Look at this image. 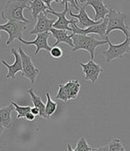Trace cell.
I'll return each mask as SVG.
<instances>
[{
    "instance_id": "cell-25",
    "label": "cell",
    "mask_w": 130,
    "mask_h": 151,
    "mask_svg": "<svg viewBox=\"0 0 130 151\" xmlns=\"http://www.w3.org/2000/svg\"><path fill=\"white\" fill-rule=\"evenodd\" d=\"M49 53H50V55L52 57L56 58V59L61 58L62 56V55H63V52H62L61 48L59 47H53Z\"/></svg>"
},
{
    "instance_id": "cell-8",
    "label": "cell",
    "mask_w": 130,
    "mask_h": 151,
    "mask_svg": "<svg viewBox=\"0 0 130 151\" xmlns=\"http://www.w3.org/2000/svg\"><path fill=\"white\" fill-rule=\"evenodd\" d=\"M69 1L66 2L65 4V7L63 9V11L61 12H55L54 10L52 11H47L46 13L47 14H54V16H56L58 18V20L54 22L53 28L54 29H61V31H66V32H72V29L71 27L70 26V24L71 25V23L73 22V19L71 20H68L66 18V14L67 13H69Z\"/></svg>"
},
{
    "instance_id": "cell-33",
    "label": "cell",
    "mask_w": 130,
    "mask_h": 151,
    "mask_svg": "<svg viewBox=\"0 0 130 151\" xmlns=\"http://www.w3.org/2000/svg\"><path fill=\"white\" fill-rule=\"evenodd\" d=\"M0 37H1V32H0ZM0 62H1V59H0Z\"/></svg>"
},
{
    "instance_id": "cell-24",
    "label": "cell",
    "mask_w": 130,
    "mask_h": 151,
    "mask_svg": "<svg viewBox=\"0 0 130 151\" xmlns=\"http://www.w3.org/2000/svg\"><path fill=\"white\" fill-rule=\"evenodd\" d=\"M92 147H89L86 138L82 137L79 139V140L77 143V147L75 148L76 151H92Z\"/></svg>"
},
{
    "instance_id": "cell-34",
    "label": "cell",
    "mask_w": 130,
    "mask_h": 151,
    "mask_svg": "<svg viewBox=\"0 0 130 151\" xmlns=\"http://www.w3.org/2000/svg\"><path fill=\"white\" fill-rule=\"evenodd\" d=\"M122 151H126V149H125V147H124V148H123V150H122Z\"/></svg>"
},
{
    "instance_id": "cell-20",
    "label": "cell",
    "mask_w": 130,
    "mask_h": 151,
    "mask_svg": "<svg viewBox=\"0 0 130 151\" xmlns=\"http://www.w3.org/2000/svg\"><path fill=\"white\" fill-rule=\"evenodd\" d=\"M46 115L50 118V116H52L54 114V112L56 111V109H57V104L51 99V97H50V94L49 93H46Z\"/></svg>"
},
{
    "instance_id": "cell-17",
    "label": "cell",
    "mask_w": 130,
    "mask_h": 151,
    "mask_svg": "<svg viewBox=\"0 0 130 151\" xmlns=\"http://www.w3.org/2000/svg\"><path fill=\"white\" fill-rule=\"evenodd\" d=\"M14 111V106L11 104L8 106L0 108V124H1L4 128L10 129L12 127V117L11 114Z\"/></svg>"
},
{
    "instance_id": "cell-10",
    "label": "cell",
    "mask_w": 130,
    "mask_h": 151,
    "mask_svg": "<svg viewBox=\"0 0 130 151\" xmlns=\"http://www.w3.org/2000/svg\"><path fill=\"white\" fill-rule=\"evenodd\" d=\"M47 14L42 13L38 16V22L35 27L29 32L30 35H38L39 33H45V32H49L50 29L53 28L54 22H56L55 19H49L47 18Z\"/></svg>"
},
{
    "instance_id": "cell-3",
    "label": "cell",
    "mask_w": 130,
    "mask_h": 151,
    "mask_svg": "<svg viewBox=\"0 0 130 151\" xmlns=\"http://www.w3.org/2000/svg\"><path fill=\"white\" fill-rule=\"evenodd\" d=\"M107 18H108V26L106 31L107 37L113 31H120L125 34L126 37L130 36L129 26L126 23V14L118 10L110 9Z\"/></svg>"
},
{
    "instance_id": "cell-21",
    "label": "cell",
    "mask_w": 130,
    "mask_h": 151,
    "mask_svg": "<svg viewBox=\"0 0 130 151\" xmlns=\"http://www.w3.org/2000/svg\"><path fill=\"white\" fill-rule=\"evenodd\" d=\"M14 106V110L17 112V118L18 119H21V118H25L26 114L30 112L31 107L30 106H19L17 103L15 102H12L11 103Z\"/></svg>"
},
{
    "instance_id": "cell-7",
    "label": "cell",
    "mask_w": 130,
    "mask_h": 151,
    "mask_svg": "<svg viewBox=\"0 0 130 151\" xmlns=\"http://www.w3.org/2000/svg\"><path fill=\"white\" fill-rule=\"evenodd\" d=\"M19 54L21 55V62H22L21 76L27 78L31 84H34L39 73V69L35 66V65L32 62L31 57L28 54H26L21 47L19 48Z\"/></svg>"
},
{
    "instance_id": "cell-22",
    "label": "cell",
    "mask_w": 130,
    "mask_h": 151,
    "mask_svg": "<svg viewBox=\"0 0 130 151\" xmlns=\"http://www.w3.org/2000/svg\"><path fill=\"white\" fill-rule=\"evenodd\" d=\"M109 151H122L124 148L122 140L120 138H115L109 143Z\"/></svg>"
},
{
    "instance_id": "cell-12",
    "label": "cell",
    "mask_w": 130,
    "mask_h": 151,
    "mask_svg": "<svg viewBox=\"0 0 130 151\" xmlns=\"http://www.w3.org/2000/svg\"><path fill=\"white\" fill-rule=\"evenodd\" d=\"M11 54L14 56V63L13 65H9L5 60H1V63L8 69L7 74L6 75V79H15L16 74L19 72L22 73V62L19 52H17L15 48H12Z\"/></svg>"
},
{
    "instance_id": "cell-30",
    "label": "cell",
    "mask_w": 130,
    "mask_h": 151,
    "mask_svg": "<svg viewBox=\"0 0 130 151\" xmlns=\"http://www.w3.org/2000/svg\"><path fill=\"white\" fill-rule=\"evenodd\" d=\"M67 151H76V150H75V149H73L70 144H67Z\"/></svg>"
},
{
    "instance_id": "cell-32",
    "label": "cell",
    "mask_w": 130,
    "mask_h": 151,
    "mask_svg": "<svg viewBox=\"0 0 130 151\" xmlns=\"http://www.w3.org/2000/svg\"><path fill=\"white\" fill-rule=\"evenodd\" d=\"M92 151H97V148H93Z\"/></svg>"
},
{
    "instance_id": "cell-9",
    "label": "cell",
    "mask_w": 130,
    "mask_h": 151,
    "mask_svg": "<svg viewBox=\"0 0 130 151\" xmlns=\"http://www.w3.org/2000/svg\"><path fill=\"white\" fill-rule=\"evenodd\" d=\"M79 65L83 69L85 80L91 82L92 84H95L99 79V76L103 73V68L101 67V65L96 64L94 60L91 59L86 64L80 63Z\"/></svg>"
},
{
    "instance_id": "cell-13",
    "label": "cell",
    "mask_w": 130,
    "mask_h": 151,
    "mask_svg": "<svg viewBox=\"0 0 130 151\" xmlns=\"http://www.w3.org/2000/svg\"><path fill=\"white\" fill-rule=\"evenodd\" d=\"M87 6H92L94 10L95 14L94 17V21L95 22L104 20L110 11V9H108V7L106 6L104 1H102V0H87V1H86L85 7H86Z\"/></svg>"
},
{
    "instance_id": "cell-29",
    "label": "cell",
    "mask_w": 130,
    "mask_h": 151,
    "mask_svg": "<svg viewBox=\"0 0 130 151\" xmlns=\"http://www.w3.org/2000/svg\"><path fill=\"white\" fill-rule=\"evenodd\" d=\"M97 151H109V146H103L100 147H97Z\"/></svg>"
},
{
    "instance_id": "cell-27",
    "label": "cell",
    "mask_w": 130,
    "mask_h": 151,
    "mask_svg": "<svg viewBox=\"0 0 130 151\" xmlns=\"http://www.w3.org/2000/svg\"><path fill=\"white\" fill-rule=\"evenodd\" d=\"M52 2H54L53 0H45V1H44L45 5L47 6V8H48V10H49V11H52V10H53V8L51 7V4H52Z\"/></svg>"
},
{
    "instance_id": "cell-15",
    "label": "cell",
    "mask_w": 130,
    "mask_h": 151,
    "mask_svg": "<svg viewBox=\"0 0 130 151\" xmlns=\"http://www.w3.org/2000/svg\"><path fill=\"white\" fill-rule=\"evenodd\" d=\"M49 32H51L53 37L56 40V42L54 44V47H58L60 43H66L70 47L73 48L74 45H73L71 34L69 35L66 31H61V29H56L52 28Z\"/></svg>"
},
{
    "instance_id": "cell-4",
    "label": "cell",
    "mask_w": 130,
    "mask_h": 151,
    "mask_svg": "<svg viewBox=\"0 0 130 151\" xmlns=\"http://www.w3.org/2000/svg\"><path fill=\"white\" fill-rule=\"evenodd\" d=\"M107 44L109 45V48L103 51V55L108 64L111 63L115 59L123 57L126 54L130 53V36L126 37V40L120 44H112L108 38Z\"/></svg>"
},
{
    "instance_id": "cell-1",
    "label": "cell",
    "mask_w": 130,
    "mask_h": 151,
    "mask_svg": "<svg viewBox=\"0 0 130 151\" xmlns=\"http://www.w3.org/2000/svg\"><path fill=\"white\" fill-rule=\"evenodd\" d=\"M30 1H7L1 12V16L4 20L8 21H18L29 23V20L23 15L25 9L29 10Z\"/></svg>"
},
{
    "instance_id": "cell-11",
    "label": "cell",
    "mask_w": 130,
    "mask_h": 151,
    "mask_svg": "<svg viewBox=\"0 0 130 151\" xmlns=\"http://www.w3.org/2000/svg\"><path fill=\"white\" fill-rule=\"evenodd\" d=\"M50 37V32H45V33H39L37 35L36 39L34 40L28 41L23 39H20L19 41L21 42L24 45H34L36 46V51L34 52V55H37L40 50L45 49L48 52L51 51V47L48 45V38Z\"/></svg>"
},
{
    "instance_id": "cell-2",
    "label": "cell",
    "mask_w": 130,
    "mask_h": 151,
    "mask_svg": "<svg viewBox=\"0 0 130 151\" xmlns=\"http://www.w3.org/2000/svg\"><path fill=\"white\" fill-rule=\"evenodd\" d=\"M71 38L73 40V48L72 52H76L78 50H86L91 56V60H94V51L97 47H100L103 45L107 44V39L106 40H96L93 36L89 35H79V34H71Z\"/></svg>"
},
{
    "instance_id": "cell-14",
    "label": "cell",
    "mask_w": 130,
    "mask_h": 151,
    "mask_svg": "<svg viewBox=\"0 0 130 151\" xmlns=\"http://www.w3.org/2000/svg\"><path fill=\"white\" fill-rule=\"evenodd\" d=\"M69 14H70V15H71L72 18L78 19L80 27H83V28H85V29L89 28V27L94 26V25H96V24H99V23H101V22L104 21V20H103V21H100V22H95V21H94L93 19H91V18L88 16V14H87V13H86V11L85 6H82V7L79 6V13L78 14H73L72 11H71V9L69 10Z\"/></svg>"
},
{
    "instance_id": "cell-19",
    "label": "cell",
    "mask_w": 130,
    "mask_h": 151,
    "mask_svg": "<svg viewBox=\"0 0 130 151\" xmlns=\"http://www.w3.org/2000/svg\"><path fill=\"white\" fill-rule=\"evenodd\" d=\"M64 85L67 90L68 100L77 99L79 93V90H80L79 81L78 80H71V81H68L66 83H64Z\"/></svg>"
},
{
    "instance_id": "cell-5",
    "label": "cell",
    "mask_w": 130,
    "mask_h": 151,
    "mask_svg": "<svg viewBox=\"0 0 130 151\" xmlns=\"http://www.w3.org/2000/svg\"><path fill=\"white\" fill-rule=\"evenodd\" d=\"M26 24L23 22L18 21H8L6 23L0 24V32H5L8 34V40L6 42V47L15 40L22 39V32L26 29Z\"/></svg>"
},
{
    "instance_id": "cell-28",
    "label": "cell",
    "mask_w": 130,
    "mask_h": 151,
    "mask_svg": "<svg viewBox=\"0 0 130 151\" xmlns=\"http://www.w3.org/2000/svg\"><path fill=\"white\" fill-rule=\"evenodd\" d=\"M30 112L33 114L35 116H37V115H39V110L38 109V108H36V107H31V110H30Z\"/></svg>"
},
{
    "instance_id": "cell-6",
    "label": "cell",
    "mask_w": 130,
    "mask_h": 151,
    "mask_svg": "<svg viewBox=\"0 0 130 151\" xmlns=\"http://www.w3.org/2000/svg\"><path fill=\"white\" fill-rule=\"evenodd\" d=\"M78 21L74 20L71 23V27L72 29V34H79V35H89V34H97L99 35L104 40H106V31L108 26V18L106 17L101 23L91 26L86 29H82L77 25Z\"/></svg>"
},
{
    "instance_id": "cell-16",
    "label": "cell",
    "mask_w": 130,
    "mask_h": 151,
    "mask_svg": "<svg viewBox=\"0 0 130 151\" xmlns=\"http://www.w3.org/2000/svg\"><path fill=\"white\" fill-rule=\"evenodd\" d=\"M27 93L30 96L32 99V103L34 104V107L39 110V116L44 119H49V117L46 115V105L43 103L41 98L35 94L33 88H30L27 91Z\"/></svg>"
},
{
    "instance_id": "cell-18",
    "label": "cell",
    "mask_w": 130,
    "mask_h": 151,
    "mask_svg": "<svg viewBox=\"0 0 130 151\" xmlns=\"http://www.w3.org/2000/svg\"><path fill=\"white\" fill-rule=\"evenodd\" d=\"M29 10L31 11L33 19L37 20L38 16L40 14H42V13L47 14L46 12L48 11V8L45 5L44 1H42V0H33V1H30Z\"/></svg>"
},
{
    "instance_id": "cell-31",
    "label": "cell",
    "mask_w": 130,
    "mask_h": 151,
    "mask_svg": "<svg viewBox=\"0 0 130 151\" xmlns=\"http://www.w3.org/2000/svg\"><path fill=\"white\" fill-rule=\"evenodd\" d=\"M3 132H4V126L0 124V136L2 135V133H3Z\"/></svg>"
},
{
    "instance_id": "cell-26",
    "label": "cell",
    "mask_w": 130,
    "mask_h": 151,
    "mask_svg": "<svg viewBox=\"0 0 130 151\" xmlns=\"http://www.w3.org/2000/svg\"><path fill=\"white\" fill-rule=\"evenodd\" d=\"M35 118H36V116H35L33 114H32L31 112L28 113V114H26V116H25V119L28 120V121H34Z\"/></svg>"
},
{
    "instance_id": "cell-23",
    "label": "cell",
    "mask_w": 130,
    "mask_h": 151,
    "mask_svg": "<svg viewBox=\"0 0 130 151\" xmlns=\"http://www.w3.org/2000/svg\"><path fill=\"white\" fill-rule=\"evenodd\" d=\"M56 99H60L61 101H63L64 103H66L68 101V94H67V90L66 88H65L64 84H60L59 85V89L57 95L55 96Z\"/></svg>"
}]
</instances>
